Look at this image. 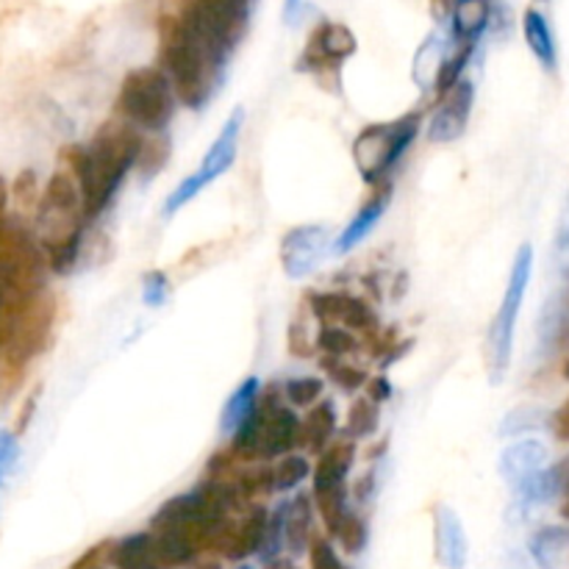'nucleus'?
<instances>
[{
	"label": "nucleus",
	"mask_w": 569,
	"mask_h": 569,
	"mask_svg": "<svg viewBox=\"0 0 569 569\" xmlns=\"http://www.w3.org/2000/svg\"><path fill=\"white\" fill-rule=\"evenodd\" d=\"M144 148V133L128 126L126 120L103 122L87 144H72L64 150V170L76 178L81 189L83 214L98 220L120 194L128 172L139 164Z\"/></svg>",
	"instance_id": "nucleus-1"
},
{
	"label": "nucleus",
	"mask_w": 569,
	"mask_h": 569,
	"mask_svg": "<svg viewBox=\"0 0 569 569\" xmlns=\"http://www.w3.org/2000/svg\"><path fill=\"white\" fill-rule=\"evenodd\" d=\"M228 53L194 33L181 17L161 22V72L172 83L178 103L203 109L220 89Z\"/></svg>",
	"instance_id": "nucleus-2"
},
{
	"label": "nucleus",
	"mask_w": 569,
	"mask_h": 569,
	"mask_svg": "<svg viewBox=\"0 0 569 569\" xmlns=\"http://www.w3.org/2000/svg\"><path fill=\"white\" fill-rule=\"evenodd\" d=\"M37 242L42 248L48 270L67 276L76 270L87 239V214H83L81 189L76 178L59 167L44 183L37 206Z\"/></svg>",
	"instance_id": "nucleus-3"
},
{
	"label": "nucleus",
	"mask_w": 569,
	"mask_h": 569,
	"mask_svg": "<svg viewBox=\"0 0 569 569\" xmlns=\"http://www.w3.org/2000/svg\"><path fill=\"white\" fill-rule=\"evenodd\" d=\"M420 128V111H409L398 120L372 122V126L361 128L359 137L353 139V164L359 170L361 181L372 189L392 183L395 167L409 153Z\"/></svg>",
	"instance_id": "nucleus-4"
},
{
	"label": "nucleus",
	"mask_w": 569,
	"mask_h": 569,
	"mask_svg": "<svg viewBox=\"0 0 569 569\" xmlns=\"http://www.w3.org/2000/svg\"><path fill=\"white\" fill-rule=\"evenodd\" d=\"M178 98L161 67H137L122 78L117 117L144 137H159L176 120Z\"/></svg>",
	"instance_id": "nucleus-5"
},
{
	"label": "nucleus",
	"mask_w": 569,
	"mask_h": 569,
	"mask_svg": "<svg viewBox=\"0 0 569 569\" xmlns=\"http://www.w3.org/2000/svg\"><path fill=\"white\" fill-rule=\"evenodd\" d=\"M356 465V442L348 437H337L320 456L317 465L311 467V503L326 526L328 537L337 531L342 517L350 511V487L348 478Z\"/></svg>",
	"instance_id": "nucleus-6"
},
{
	"label": "nucleus",
	"mask_w": 569,
	"mask_h": 569,
	"mask_svg": "<svg viewBox=\"0 0 569 569\" xmlns=\"http://www.w3.org/2000/svg\"><path fill=\"white\" fill-rule=\"evenodd\" d=\"M531 272H533V248L531 244H522L515 256V264H511V276H509V283H506L500 309L498 315H495L492 328H489V376H492L495 383L503 381L506 370H509L511 365L517 317H520L528 283H531Z\"/></svg>",
	"instance_id": "nucleus-7"
},
{
	"label": "nucleus",
	"mask_w": 569,
	"mask_h": 569,
	"mask_svg": "<svg viewBox=\"0 0 569 569\" xmlns=\"http://www.w3.org/2000/svg\"><path fill=\"white\" fill-rule=\"evenodd\" d=\"M242 122H244L242 109H237L226 122H222L220 133H217L214 142L209 144V150H206V156H203V161H200L198 170H194L192 176L183 178V181L172 189L170 198H167V203H164L167 217L176 214V211H181L187 203H192V200L198 198V194L203 192L211 181H217V178L226 176V172L231 170L233 161H237Z\"/></svg>",
	"instance_id": "nucleus-8"
},
{
	"label": "nucleus",
	"mask_w": 569,
	"mask_h": 569,
	"mask_svg": "<svg viewBox=\"0 0 569 569\" xmlns=\"http://www.w3.org/2000/svg\"><path fill=\"white\" fill-rule=\"evenodd\" d=\"M248 17L250 0H187L181 20L222 53L231 56L248 28Z\"/></svg>",
	"instance_id": "nucleus-9"
},
{
	"label": "nucleus",
	"mask_w": 569,
	"mask_h": 569,
	"mask_svg": "<svg viewBox=\"0 0 569 569\" xmlns=\"http://www.w3.org/2000/svg\"><path fill=\"white\" fill-rule=\"evenodd\" d=\"M267 520H270V511L264 509V503H253L237 515L226 517V522L217 528L214 539H211L209 553H214L217 559L237 561V565L248 561L250 556H259Z\"/></svg>",
	"instance_id": "nucleus-10"
},
{
	"label": "nucleus",
	"mask_w": 569,
	"mask_h": 569,
	"mask_svg": "<svg viewBox=\"0 0 569 569\" xmlns=\"http://www.w3.org/2000/svg\"><path fill=\"white\" fill-rule=\"evenodd\" d=\"M309 309L320 326H339L350 333H361V337L378 333V317L372 306L350 292L333 289V292L309 295Z\"/></svg>",
	"instance_id": "nucleus-11"
},
{
	"label": "nucleus",
	"mask_w": 569,
	"mask_h": 569,
	"mask_svg": "<svg viewBox=\"0 0 569 569\" xmlns=\"http://www.w3.org/2000/svg\"><path fill=\"white\" fill-rule=\"evenodd\" d=\"M331 231L320 222H309V226H298L292 231L283 233L281 239V267L289 278L300 281V278L311 276L326 259L328 248H331Z\"/></svg>",
	"instance_id": "nucleus-12"
},
{
	"label": "nucleus",
	"mask_w": 569,
	"mask_h": 569,
	"mask_svg": "<svg viewBox=\"0 0 569 569\" xmlns=\"http://www.w3.org/2000/svg\"><path fill=\"white\" fill-rule=\"evenodd\" d=\"M472 106H476V87H472V81L461 78L456 87L439 94V103L426 128L428 139L439 144L456 142L467 131V126H470Z\"/></svg>",
	"instance_id": "nucleus-13"
},
{
	"label": "nucleus",
	"mask_w": 569,
	"mask_h": 569,
	"mask_svg": "<svg viewBox=\"0 0 569 569\" xmlns=\"http://www.w3.org/2000/svg\"><path fill=\"white\" fill-rule=\"evenodd\" d=\"M356 53V37L348 26L339 22H322L315 33H311L309 44L303 50L300 67L309 72H328L339 70L348 56Z\"/></svg>",
	"instance_id": "nucleus-14"
},
{
	"label": "nucleus",
	"mask_w": 569,
	"mask_h": 569,
	"mask_svg": "<svg viewBox=\"0 0 569 569\" xmlns=\"http://www.w3.org/2000/svg\"><path fill=\"white\" fill-rule=\"evenodd\" d=\"M433 553L445 569H465L467 559H470L465 522L450 506L433 509Z\"/></svg>",
	"instance_id": "nucleus-15"
},
{
	"label": "nucleus",
	"mask_w": 569,
	"mask_h": 569,
	"mask_svg": "<svg viewBox=\"0 0 569 569\" xmlns=\"http://www.w3.org/2000/svg\"><path fill=\"white\" fill-rule=\"evenodd\" d=\"M548 467V448L545 442L533 437L517 439L515 445L500 453V476L509 483L511 492H517L520 487H526L537 472H542Z\"/></svg>",
	"instance_id": "nucleus-16"
},
{
	"label": "nucleus",
	"mask_w": 569,
	"mask_h": 569,
	"mask_svg": "<svg viewBox=\"0 0 569 569\" xmlns=\"http://www.w3.org/2000/svg\"><path fill=\"white\" fill-rule=\"evenodd\" d=\"M278 509H281L283 550L292 556H306L311 539H315V503H311V495H295V498L283 500Z\"/></svg>",
	"instance_id": "nucleus-17"
},
{
	"label": "nucleus",
	"mask_w": 569,
	"mask_h": 569,
	"mask_svg": "<svg viewBox=\"0 0 569 569\" xmlns=\"http://www.w3.org/2000/svg\"><path fill=\"white\" fill-rule=\"evenodd\" d=\"M389 194H392V183H383V187L372 189V194L367 198V203L356 211L353 220H350L348 226H345V231L333 239V244H331L333 253L342 256V253H348V250H353L356 244L365 242L367 233L378 226V220H381L383 211H387Z\"/></svg>",
	"instance_id": "nucleus-18"
},
{
	"label": "nucleus",
	"mask_w": 569,
	"mask_h": 569,
	"mask_svg": "<svg viewBox=\"0 0 569 569\" xmlns=\"http://www.w3.org/2000/svg\"><path fill=\"white\" fill-rule=\"evenodd\" d=\"M333 439H337V406L333 400L322 398L320 403L306 409V417H300L298 448L306 450V456H320Z\"/></svg>",
	"instance_id": "nucleus-19"
},
{
	"label": "nucleus",
	"mask_w": 569,
	"mask_h": 569,
	"mask_svg": "<svg viewBox=\"0 0 569 569\" xmlns=\"http://www.w3.org/2000/svg\"><path fill=\"white\" fill-rule=\"evenodd\" d=\"M106 565L114 569H164L156 539L150 531H137L131 537H122L117 542H109Z\"/></svg>",
	"instance_id": "nucleus-20"
},
{
	"label": "nucleus",
	"mask_w": 569,
	"mask_h": 569,
	"mask_svg": "<svg viewBox=\"0 0 569 569\" xmlns=\"http://www.w3.org/2000/svg\"><path fill=\"white\" fill-rule=\"evenodd\" d=\"M492 22V0H456L450 11V26H453V44H472Z\"/></svg>",
	"instance_id": "nucleus-21"
},
{
	"label": "nucleus",
	"mask_w": 569,
	"mask_h": 569,
	"mask_svg": "<svg viewBox=\"0 0 569 569\" xmlns=\"http://www.w3.org/2000/svg\"><path fill=\"white\" fill-rule=\"evenodd\" d=\"M259 395H261V381L259 378H244L237 389L231 392V398L226 400L220 415V431L222 437L231 439L244 422L250 420V415L259 406Z\"/></svg>",
	"instance_id": "nucleus-22"
},
{
	"label": "nucleus",
	"mask_w": 569,
	"mask_h": 569,
	"mask_svg": "<svg viewBox=\"0 0 569 569\" xmlns=\"http://www.w3.org/2000/svg\"><path fill=\"white\" fill-rule=\"evenodd\" d=\"M531 556L542 569H569V528H542L533 533Z\"/></svg>",
	"instance_id": "nucleus-23"
},
{
	"label": "nucleus",
	"mask_w": 569,
	"mask_h": 569,
	"mask_svg": "<svg viewBox=\"0 0 569 569\" xmlns=\"http://www.w3.org/2000/svg\"><path fill=\"white\" fill-rule=\"evenodd\" d=\"M522 33H526V42L531 48V53L537 56L539 64L545 70H556V39L553 31H550V22L545 20L542 11L528 9L526 17H522Z\"/></svg>",
	"instance_id": "nucleus-24"
},
{
	"label": "nucleus",
	"mask_w": 569,
	"mask_h": 569,
	"mask_svg": "<svg viewBox=\"0 0 569 569\" xmlns=\"http://www.w3.org/2000/svg\"><path fill=\"white\" fill-rule=\"evenodd\" d=\"M272 492L289 495L311 476V459L306 453H289L281 459L270 461Z\"/></svg>",
	"instance_id": "nucleus-25"
},
{
	"label": "nucleus",
	"mask_w": 569,
	"mask_h": 569,
	"mask_svg": "<svg viewBox=\"0 0 569 569\" xmlns=\"http://www.w3.org/2000/svg\"><path fill=\"white\" fill-rule=\"evenodd\" d=\"M378 422H381V406L372 403L367 395H361L350 403L348 417H345V437L350 442H365L378 431Z\"/></svg>",
	"instance_id": "nucleus-26"
},
{
	"label": "nucleus",
	"mask_w": 569,
	"mask_h": 569,
	"mask_svg": "<svg viewBox=\"0 0 569 569\" xmlns=\"http://www.w3.org/2000/svg\"><path fill=\"white\" fill-rule=\"evenodd\" d=\"M322 367H326L328 372V381L345 395L361 392V389L367 387V381H370L365 367L356 365L353 359H328L326 356V359H322Z\"/></svg>",
	"instance_id": "nucleus-27"
},
{
	"label": "nucleus",
	"mask_w": 569,
	"mask_h": 569,
	"mask_svg": "<svg viewBox=\"0 0 569 569\" xmlns=\"http://www.w3.org/2000/svg\"><path fill=\"white\" fill-rule=\"evenodd\" d=\"M359 348V337L339 326H320V331H317V350L326 353L328 359H353Z\"/></svg>",
	"instance_id": "nucleus-28"
},
{
	"label": "nucleus",
	"mask_w": 569,
	"mask_h": 569,
	"mask_svg": "<svg viewBox=\"0 0 569 569\" xmlns=\"http://www.w3.org/2000/svg\"><path fill=\"white\" fill-rule=\"evenodd\" d=\"M322 392H326V381L315 376H298L281 383L283 400L292 409H311L315 403H320Z\"/></svg>",
	"instance_id": "nucleus-29"
},
{
	"label": "nucleus",
	"mask_w": 569,
	"mask_h": 569,
	"mask_svg": "<svg viewBox=\"0 0 569 569\" xmlns=\"http://www.w3.org/2000/svg\"><path fill=\"white\" fill-rule=\"evenodd\" d=\"M331 539L339 542V548H342L345 553H361V550L367 548V539H370V533H367V520L350 506V511L342 517V522H339L337 531L331 533Z\"/></svg>",
	"instance_id": "nucleus-30"
},
{
	"label": "nucleus",
	"mask_w": 569,
	"mask_h": 569,
	"mask_svg": "<svg viewBox=\"0 0 569 569\" xmlns=\"http://www.w3.org/2000/svg\"><path fill=\"white\" fill-rule=\"evenodd\" d=\"M445 56H448V48H445V42L439 37L426 39V44H422V48L417 50V56H415V78L426 89L433 87V81H437V72H439V67H442Z\"/></svg>",
	"instance_id": "nucleus-31"
},
{
	"label": "nucleus",
	"mask_w": 569,
	"mask_h": 569,
	"mask_svg": "<svg viewBox=\"0 0 569 569\" xmlns=\"http://www.w3.org/2000/svg\"><path fill=\"white\" fill-rule=\"evenodd\" d=\"M311 309L309 303H303L300 315L292 320V328H289V350H292L298 359H306L317 350V333L309 331V320H311ZM320 331V328H317Z\"/></svg>",
	"instance_id": "nucleus-32"
},
{
	"label": "nucleus",
	"mask_w": 569,
	"mask_h": 569,
	"mask_svg": "<svg viewBox=\"0 0 569 569\" xmlns=\"http://www.w3.org/2000/svg\"><path fill=\"white\" fill-rule=\"evenodd\" d=\"M306 556H309L311 569H348V565L342 561V556H339L337 548H333L331 539L320 537V533H315Z\"/></svg>",
	"instance_id": "nucleus-33"
},
{
	"label": "nucleus",
	"mask_w": 569,
	"mask_h": 569,
	"mask_svg": "<svg viewBox=\"0 0 569 569\" xmlns=\"http://www.w3.org/2000/svg\"><path fill=\"white\" fill-rule=\"evenodd\" d=\"M542 417H545L542 409L522 406V409L511 411V415L506 417L503 426H500V433H503V437H522V433L528 431H537V428L542 426Z\"/></svg>",
	"instance_id": "nucleus-34"
},
{
	"label": "nucleus",
	"mask_w": 569,
	"mask_h": 569,
	"mask_svg": "<svg viewBox=\"0 0 569 569\" xmlns=\"http://www.w3.org/2000/svg\"><path fill=\"white\" fill-rule=\"evenodd\" d=\"M170 298V281L161 270H150L142 281V300L150 309H161Z\"/></svg>",
	"instance_id": "nucleus-35"
},
{
	"label": "nucleus",
	"mask_w": 569,
	"mask_h": 569,
	"mask_svg": "<svg viewBox=\"0 0 569 569\" xmlns=\"http://www.w3.org/2000/svg\"><path fill=\"white\" fill-rule=\"evenodd\" d=\"M39 194H42V192H39L33 172H22V176L17 178V183H14V200H17V203H20L22 209L37 211Z\"/></svg>",
	"instance_id": "nucleus-36"
},
{
	"label": "nucleus",
	"mask_w": 569,
	"mask_h": 569,
	"mask_svg": "<svg viewBox=\"0 0 569 569\" xmlns=\"http://www.w3.org/2000/svg\"><path fill=\"white\" fill-rule=\"evenodd\" d=\"M367 398L372 400V403H387L389 398H392V383H389L387 376H372L370 381H367Z\"/></svg>",
	"instance_id": "nucleus-37"
},
{
	"label": "nucleus",
	"mask_w": 569,
	"mask_h": 569,
	"mask_svg": "<svg viewBox=\"0 0 569 569\" xmlns=\"http://www.w3.org/2000/svg\"><path fill=\"white\" fill-rule=\"evenodd\" d=\"M550 428H553L556 439L569 442V398L553 411V417H550Z\"/></svg>",
	"instance_id": "nucleus-38"
},
{
	"label": "nucleus",
	"mask_w": 569,
	"mask_h": 569,
	"mask_svg": "<svg viewBox=\"0 0 569 569\" xmlns=\"http://www.w3.org/2000/svg\"><path fill=\"white\" fill-rule=\"evenodd\" d=\"M311 3H315V0H287V3H283V20H287L289 26H298V22L309 14Z\"/></svg>",
	"instance_id": "nucleus-39"
},
{
	"label": "nucleus",
	"mask_w": 569,
	"mask_h": 569,
	"mask_svg": "<svg viewBox=\"0 0 569 569\" xmlns=\"http://www.w3.org/2000/svg\"><path fill=\"white\" fill-rule=\"evenodd\" d=\"M453 3L456 0H431L433 14H437L439 20H445V17H450V11H453Z\"/></svg>",
	"instance_id": "nucleus-40"
},
{
	"label": "nucleus",
	"mask_w": 569,
	"mask_h": 569,
	"mask_svg": "<svg viewBox=\"0 0 569 569\" xmlns=\"http://www.w3.org/2000/svg\"><path fill=\"white\" fill-rule=\"evenodd\" d=\"M183 569H222V567H220V561H217V559H206V556H198L192 565H187Z\"/></svg>",
	"instance_id": "nucleus-41"
},
{
	"label": "nucleus",
	"mask_w": 569,
	"mask_h": 569,
	"mask_svg": "<svg viewBox=\"0 0 569 569\" xmlns=\"http://www.w3.org/2000/svg\"><path fill=\"white\" fill-rule=\"evenodd\" d=\"M561 515H565L567 520H569V495L565 498V506H561Z\"/></svg>",
	"instance_id": "nucleus-42"
},
{
	"label": "nucleus",
	"mask_w": 569,
	"mask_h": 569,
	"mask_svg": "<svg viewBox=\"0 0 569 569\" xmlns=\"http://www.w3.org/2000/svg\"><path fill=\"white\" fill-rule=\"evenodd\" d=\"M233 569H256V567L253 565H244V561H242V565H237Z\"/></svg>",
	"instance_id": "nucleus-43"
},
{
	"label": "nucleus",
	"mask_w": 569,
	"mask_h": 569,
	"mask_svg": "<svg viewBox=\"0 0 569 569\" xmlns=\"http://www.w3.org/2000/svg\"><path fill=\"white\" fill-rule=\"evenodd\" d=\"M561 372H565V378H567V381H569V359L565 361V370H561Z\"/></svg>",
	"instance_id": "nucleus-44"
},
{
	"label": "nucleus",
	"mask_w": 569,
	"mask_h": 569,
	"mask_svg": "<svg viewBox=\"0 0 569 569\" xmlns=\"http://www.w3.org/2000/svg\"><path fill=\"white\" fill-rule=\"evenodd\" d=\"M100 569H103V567H100Z\"/></svg>",
	"instance_id": "nucleus-45"
}]
</instances>
